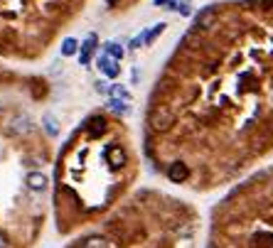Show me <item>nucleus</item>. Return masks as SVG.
<instances>
[{
  "label": "nucleus",
  "mask_w": 273,
  "mask_h": 248,
  "mask_svg": "<svg viewBox=\"0 0 273 248\" xmlns=\"http://www.w3.org/2000/svg\"><path fill=\"white\" fill-rule=\"evenodd\" d=\"M226 233V241H212L207 248H273V187L258 206L234 212Z\"/></svg>",
  "instance_id": "1"
},
{
  "label": "nucleus",
  "mask_w": 273,
  "mask_h": 248,
  "mask_svg": "<svg viewBox=\"0 0 273 248\" xmlns=\"http://www.w3.org/2000/svg\"><path fill=\"white\" fill-rule=\"evenodd\" d=\"M175 123H177V116L170 106H155L148 113V126L153 133H168Z\"/></svg>",
  "instance_id": "2"
},
{
  "label": "nucleus",
  "mask_w": 273,
  "mask_h": 248,
  "mask_svg": "<svg viewBox=\"0 0 273 248\" xmlns=\"http://www.w3.org/2000/svg\"><path fill=\"white\" fill-rule=\"evenodd\" d=\"M165 175H168V180H170V182H175V184H185V182L189 180L192 170H189V165H187L185 160H172V162L168 165Z\"/></svg>",
  "instance_id": "3"
},
{
  "label": "nucleus",
  "mask_w": 273,
  "mask_h": 248,
  "mask_svg": "<svg viewBox=\"0 0 273 248\" xmlns=\"http://www.w3.org/2000/svg\"><path fill=\"white\" fill-rule=\"evenodd\" d=\"M30 131H32V120H30L25 113L13 116L10 123H8V133H10V135H25V133H30Z\"/></svg>",
  "instance_id": "4"
},
{
  "label": "nucleus",
  "mask_w": 273,
  "mask_h": 248,
  "mask_svg": "<svg viewBox=\"0 0 273 248\" xmlns=\"http://www.w3.org/2000/svg\"><path fill=\"white\" fill-rule=\"evenodd\" d=\"M106 157H108V165H111L113 170H121V167H126V162H128L126 150H123L121 145H108Z\"/></svg>",
  "instance_id": "5"
},
{
  "label": "nucleus",
  "mask_w": 273,
  "mask_h": 248,
  "mask_svg": "<svg viewBox=\"0 0 273 248\" xmlns=\"http://www.w3.org/2000/svg\"><path fill=\"white\" fill-rule=\"evenodd\" d=\"M99 69L108 76V79H116L119 76V71H121V66H119V62L116 59H111L108 54H103V57H99Z\"/></svg>",
  "instance_id": "6"
},
{
  "label": "nucleus",
  "mask_w": 273,
  "mask_h": 248,
  "mask_svg": "<svg viewBox=\"0 0 273 248\" xmlns=\"http://www.w3.org/2000/svg\"><path fill=\"white\" fill-rule=\"evenodd\" d=\"M25 182H27V187H30L32 192H45L47 184H50V180H47L42 172H30V175L25 177Z\"/></svg>",
  "instance_id": "7"
},
{
  "label": "nucleus",
  "mask_w": 273,
  "mask_h": 248,
  "mask_svg": "<svg viewBox=\"0 0 273 248\" xmlns=\"http://www.w3.org/2000/svg\"><path fill=\"white\" fill-rule=\"evenodd\" d=\"M96 45H99V37H96V34H89V37L84 39V45H82V50H79V62H82V64H89V59H91L89 54L96 50Z\"/></svg>",
  "instance_id": "8"
},
{
  "label": "nucleus",
  "mask_w": 273,
  "mask_h": 248,
  "mask_svg": "<svg viewBox=\"0 0 273 248\" xmlns=\"http://www.w3.org/2000/svg\"><path fill=\"white\" fill-rule=\"evenodd\" d=\"M212 22H214V8L212 5H207L197 17H194V27L197 30H207V27H212Z\"/></svg>",
  "instance_id": "9"
},
{
  "label": "nucleus",
  "mask_w": 273,
  "mask_h": 248,
  "mask_svg": "<svg viewBox=\"0 0 273 248\" xmlns=\"http://www.w3.org/2000/svg\"><path fill=\"white\" fill-rule=\"evenodd\" d=\"M106 131H108V120L103 116H94L91 118V126H89V135L91 138H101Z\"/></svg>",
  "instance_id": "10"
},
{
  "label": "nucleus",
  "mask_w": 273,
  "mask_h": 248,
  "mask_svg": "<svg viewBox=\"0 0 273 248\" xmlns=\"http://www.w3.org/2000/svg\"><path fill=\"white\" fill-rule=\"evenodd\" d=\"M108 108H111L116 116H126V113H131V106H128V101H126V99H116V96H111V101H108Z\"/></svg>",
  "instance_id": "11"
},
{
  "label": "nucleus",
  "mask_w": 273,
  "mask_h": 248,
  "mask_svg": "<svg viewBox=\"0 0 273 248\" xmlns=\"http://www.w3.org/2000/svg\"><path fill=\"white\" fill-rule=\"evenodd\" d=\"M165 27H168L165 22H158V25H153V30H145V32H143V37H145V45H153L155 39H158V37L165 32Z\"/></svg>",
  "instance_id": "12"
},
{
  "label": "nucleus",
  "mask_w": 273,
  "mask_h": 248,
  "mask_svg": "<svg viewBox=\"0 0 273 248\" xmlns=\"http://www.w3.org/2000/svg\"><path fill=\"white\" fill-rule=\"evenodd\" d=\"M76 52H79V42L74 37H67L62 42V57H74Z\"/></svg>",
  "instance_id": "13"
},
{
  "label": "nucleus",
  "mask_w": 273,
  "mask_h": 248,
  "mask_svg": "<svg viewBox=\"0 0 273 248\" xmlns=\"http://www.w3.org/2000/svg\"><path fill=\"white\" fill-rule=\"evenodd\" d=\"M42 126H45V133H47V135H57V133H59V123H57V118H52L50 113L42 118Z\"/></svg>",
  "instance_id": "14"
},
{
  "label": "nucleus",
  "mask_w": 273,
  "mask_h": 248,
  "mask_svg": "<svg viewBox=\"0 0 273 248\" xmlns=\"http://www.w3.org/2000/svg\"><path fill=\"white\" fill-rule=\"evenodd\" d=\"M103 47H106V54H108L111 59H116V62H121V59H123V50H121V45H116V42H106Z\"/></svg>",
  "instance_id": "15"
},
{
  "label": "nucleus",
  "mask_w": 273,
  "mask_h": 248,
  "mask_svg": "<svg viewBox=\"0 0 273 248\" xmlns=\"http://www.w3.org/2000/svg\"><path fill=\"white\" fill-rule=\"evenodd\" d=\"M111 94H113L116 99H126V101L131 99V94L126 91V86H123V84H113V86H111Z\"/></svg>",
  "instance_id": "16"
},
{
  "label": "nucleus",
  "mask_w": 273,
  "mask_h": 248,
  "mask_svg": "<svg viewBox=\"0 0 273 248\" xmlns=\"http://www.w3.org/2000/svg\"><path fill=\"white\" fill-rule=\"evenodd\" d=\"M140 45H145V37H143V32H140L138 37H133V39H131V50H138Z\"/></svg>",
  "instance_id": "17"
},
{
  "label": "nucleus",
  "mask_w": 273,
  "mask_h": 248,
  "mask_svg": "<svg viewBox=\"0 0 273 248\" xmlns=\"http://www.w3.org/2000/svg\"><path fill=\"white\" fill-rule=\"evenodd\" d=\"M177 13H180V15H185V17H189V15H192V5H189V3H180Z\"/></svg>",
  "instance_id": "18"
},
{
  "label": "nucleus",
  "mask_w": 273,
  "mask_h": 248,
  "mask_svg": "<svg viewBox=\"0 0 273 248\" xmlns=\"http://www.w3.org/2000/svg\"><path fill=\"white\" fill-rule=\"evenodd\" d=\"M96 91H99V94H106V91H108L103 81H96Z\"/></svg>",
  "instance_id": "19"
},
{
  "label": "nucleus",
  "mask_w": 273,
  "mask_h": 248,
  "mask_svg": "<svg viewBox=\"0 0 273 248\" xmlns=\"http://www.w3.org/2000/svg\"><path fill=\"white\" fill-rule=\"evenodd\" d=\"M52 74H54V76H57V74H62V64H59V62H54V64H52Z\"/></svg>",
  "instance_id": "20"
},
{
  "label": "nucleus",
  "mask_w": 273,
  "mask_h": 248,
  "mask_svg": "<svg viewBox=\"0 0 273 248\" xmlns=\"http://www.w3.org/2000/svg\"><path fill=\"white\" fill-rule=\"evenodd\" d=\"M177 8H180L177 0H170V3H168V10H177Z\"/></svg>",
  "instance_id": "21"
},
{
  "label": "nucleus",
  "mask_w": 273,
  "mask_h": 248,
  "mask_svg": "<svg viewBox=\"0 0 273 248\" xmlns=\"http://www.w3.org/2000/svg\"><path fill=\"white\" fill-rule=\"evenodd\" d=\"M256 5H273V0H254Z\"/></svg>",
  "instance_id": "22"
},
{
  "label": "nucleus",
  "mask_w": 273,
  "mask_h": 248,
  "mask_svg": "<svg viewBox=\"0 0 273 248\" xmlns=\"http://www.w3.org/2000/svg\"><path fill=\"white\" fill-rule=\"evenodd\" d=\"M0 248H8V238L3 233H0Z\"/></svg>",
  "instance_id": "23"
},
{
  "label": "nucleus",
  "mask_w": 273,
  "mask_h": 248,
  "mask_svg": "<svg viewBox=\"0 0 273 248\" xmlns=\"http://www.w3.org/2000/svg\"><path fill=\"white\" fill-rule=\"evenodd\" d=\"M153 3H155V5H168L170 0H153Z\"/></svg>",
  "instance_id": "24"
}]
</instances>
